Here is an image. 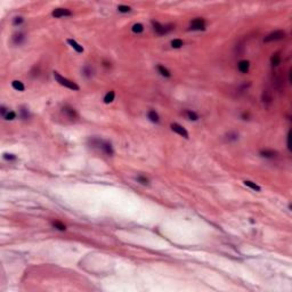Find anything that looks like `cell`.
Instances as JSON below:
<instances>
[{"instance_id": "obj_17", "label": "cell", "mask_w": 292, "mask_h": 292, "mask_svg": "<svg viewBox=\"0 0 292 292\" xmlns=\"http://www.w3.org/2000/svg\"><path fill=\"white\" fill-rule=\"evenodd\" d=\"M271 63L273 66H277L280 63H281V55L279 54V52H276V54H274L273 56H271Z\"/></svg>"}, {"instance_id": "obj_13", "label": "cell", "mask_w": 292, "mask_h": 292, "mask_svg": "<svg viewBox=\"0 0 292 292\" xmlns=\"http://www.w3.org/2000/svg\"><path fill=\"white\" fill-rule=\"evenodd\" d=\"M157 71H159V73H160L161 75H163V77H166V78H170V77H171L170 71L168 70L167 67H164L163 65H157Z\"/></svg>"}, {"instance_id": "obj_5", "label": "cell", "mask_w": 292, "mask_h": 292, "mask_svg": "<svg viewBox=\"0 0 292 292\" xmlns=\"http://www.w3.org/2000/svg\"><path fill=\"white\" fill-rule=\"evenodd\" d=\"M103 152H104L106 155H108V157H112L113 155V153H114V151H113V147H112V144L111 143H108V142H103V140H101V143H99V146H98Z\"/></svg>"}, {"instance_id": "obj_27", "label": "cell", "mask_w": 292, "mask_h": 292, "mask_svg": "<svg viewBox=\"0 0 292 292\" xmlns=\"http://www.w3.org/2000/svg\"><path fill=\"white\" fill-rule=\"evenodd\" d=\"M15 118H16V113H15L14 111H8V113H7L6 116H5V119H6V120H8V121L14 120Z\"/></svg>"}, {"instance_id": "obj_22", "label": "cell", "mask_w": 292, "mask_h": 292, "mask_svg": "<svg viewBox=\"0 0 292 292\" xmlns=\"http://www.w3.org/2000/svg\"><path fill=\"white\" fill-rule=\"evenodd\" d=\"M131 30H133L134 33H142V32L144 31V26H143V24H140V23H136V24L133 25Z\"/></svg>"}, {"instance_id": "obj_25", "label": "cell", "mask_w": 292, "mask_h": 292, "mask_svg": "<svg viewBox=\"0 0 292 292\" xmlns=\"http://www.w3.org/2000/svg\"><path fill=\"white\" fill-rule=\"evenodd\" d=\"M82 73H84V77L91 78V75H93V69H91L90 66H84V70H82Z\"/></svg>"}, {"instance_id": "obj_18", "label": "cell", "mask_w": 292, "mask_h": 292, "mask_svg": "<svg viewBox=\"0 0 292 292\" xmlns=\"http://www.w3.org/2000/svg\"><path fill=\"white\" fill-rule=\"evenodd\" d=\"M244 185L248 186V187H250L251 189H253V191H257V192H260V189H261L256 183H253V181H251V180H244Z\"/></svg>"}, {"instance_id": "obj_4", "label": "cell", "mask_w": 292, "mask_h": 292, "mask_svg": "<svg viewBox=\"0 0 292 292\" xmlns=\"http://www.w3.org/2000/svg\"><path fill=\"white\" fill-rule=\"evenodd\" d=\"M285 37V32L282 31V30H277V31H274L269 33L265 39L264 41L265 42H271V41H276V40H281Z\"/></svg>"}, {"instance_id": "obj_16", "label": "cell", "mask_w": 292, "mask_h": 292, "mask_svg": "<svg viewBox=\"0 0 292 292\" xmlns=\"http://www.w3.org/2000/svg\"><path fill=\"white\" fill-rule=\"evenodd\" d=\"M114 97H115V93L113 90H111V91H108L107 94L105 95L104 97V103L105 104H110V103H112L113 101H114Z\"/></svg>"}, {"instance_id": "obj_32", "label": "cell", "mask_w": 292, "mask_h": 292, "mask_svg": "<svg viewBox=\"0 0 292 292\" xmlns=\"http://www.w3.org/2000/svg\"><path fill=\"white\" fill-rule=\"evenodd\" d=\"M4 157L6 160H16V157L14 154H4Z\"/></svg>"}, {"instance_id": "obj_3", "label": "cell", "mask_w": 292, "mask_h": 292, "mask_svg": "<svg viewBox=\"0 0 292 292\" xmlns=\"http://www.w3.org/2000/svg\"><path fill=\"white\" fill-rule=\"evenodd\" d=\"M189 29L193 30V31H201V30H204V29H206V21H204L203 18H201V17L194 18L193 21L191 22Z\"/></svg>"}, {"instance_id": "obj_24", "label": "cell", "mask_w": 292, "mask_h": 292, "mask_svg": "<svg viewBox=\"0 0 292 292\" xmlns=\"http://www.w3.org/2000/svg\"><path fill=\"white\" fill-rule=\"evenodd\" d=\"M183 45H184V42L180 39H174L171 41V47L172 48H180V47H183Z\"/></svg>"}, {"instance_id": "obj_1", "label": "cell", "mask_w": 292, "mask_h": 292, "mask_svg": "<svg viewBox=\"0 0 292 292\" xmlns=\"http://www.w3.org/2000/svg\"><path fill=\"white\" fill-rule=\"evenodd\" d=\"M54 78L56 79V81L61 84V86H64V87H66V88H69V89H71V90H79V89H80L79 86L75 84V82H73L71 80H69V79L62 77L58 72H54Z\"/></svg>"}, {"instance_id": "obj_34", "label": "cell", "mask_w": 292, "mask_h": 292, "mask_svg": "<svg viewBox=\"0 0 292 292\" xmlns=\"http://www.w3.org/2000/svg\"><path fill=\"white\" fill-rule=\"evenodd\" d=\"M242 118H243L244 120H247V119L249 118V113H243V114H242Z\"/></svg>"}, {"instance_id": "obj_8", "label": "cell", "mask_w": 292, "mask_h": 292, "mask_svg": "<svg viewBox=\"0 0 292 292\" xmlns=\"http://www.w3.org/2000/svg\"><path fill=\"white\" fill-rule=\"evenodd\" d=\"M52 15L56 18H60V17H64V16H71L72 11L66 9V8H56L55 11H52Z\"/></svg>"}, {"instance_id": "obj_12", "label": "cell", "mask_w": 292, "mask_h": 292, "mask_svg": "<svg viewBox=\"0 0 292 292\" xmlns=\"http://www.w3.org/2000/svg\"><path fill=\"white\" fill-rule=\"evenodd\" d=\"M261 99H262V102H264V104L268 105L271 103V101H273V97H271V94L268 91V90H265L264 93H262V97H261Z\"/></svg>"}, {"instance_id": "obj_21", "label": "cell", "mask_w": 292, "mask_h": 292, "mask_svg": "<svg viewBox=\"0 0 292 292\" xmlns=\"http://www.w3.org/2000/svg\"><path fill=\"white\" fill-rule=\"evenodd\" d=\"M20 113H21V118L23 120H28V119L30 118V112H29V110H28L26 107H24V106H22L21 107Z\"/></svg>"}, {"instance_id": "obj_33", "label": "cell", "mask_w": 292, "mask_h": 292, "mask_svg": "<svg viewBox=\"0 0 292 292\" xmlns=\"http://www.w3.org/2000/svg\"><path fill=\"white\" fill-rule=\"evenodd\" d=\"M8 111H9V110H8ZM8 111H7V108H6L5 106H2V107H1V114H2V116H4V118H5V116H6V114L8 113Z\"/></svg>"}, {"instance_id": "obj_30", "label": "cell", "mask_w": 292, "mask_h": 292, "mask_svg": "<svg viewBox=\"0 0 292 292\" xmlns=\"http://www.w3.org/2000/svg\"><path fill=\"white\" fill-rule=\"evenodd\" d=\"M22 23H23V17H21V16H16V17L14 18V21H13V24H14V25H20Z\"/></svg>"}, {"instance_id": "obj_7", "label": "cell", "mask_w": 292, "mask_h": 292, "mask_svg": "<svg viewBox=\"0 0 292 292\" xmlns=\"http://www.w3.org/2000/svg\"><path fill=\"white\" fill-rule=\"evenodd\" d=\"M63 113L66 115L70 120H74V119H77V118H78V113H77V111L73 108L72 106H69V105H65V106L63 107Z\"/></svg>"}, {"instance_id": "obj_9", "label": "cell", "mask_w": 292, "mask_h": 292, "mask_svg": "<svg viewBox=\"0 0 292 292\" xmlns=\"http://www.w3.org/2000/svg\"><path fill=\"white\" fill-rule=\"evenodd\" d=\"M237 69H239L240 72L248 73L249 72V69H250V63H249V61H240L239 64H237Z\"/></svg>"}, {"instance_id": "obj_20", "label": "cell", "mask_w": 292, "mask_h": 292, "mask_svg": "<svg viewBox=\"0 0 292 292\" xmlns=\"http://www.w3.org/2000/svg\"><path fill=\"white\" fill-rule=\"evenodd\" d=\"M52 227H54V228H56V230H66V226H65L63 223L58 221V220L52 221Z\"/></svg>"}, {"instance_id": "obj_11", "label": "cell", "mask_w": 292, "mask_h": 292, "mask_svg": "<svg viewBox=\"0 0 292 292\" xmlns=\"http://www.w3.org/2000/svg\"><path fill=\"white\" fill-rule=\"evenodd\" d=\"M67 43H69L77 52H84V47L80 46L75 40H73V39H67Z\"/></svg>"}, {"instance_id": "obj_10", "label": "cell", "mask_w": 292, "mask_h": 292, "mask_svg": "<svg viewBox=\"0 0 292 292\" xmlns=\"http://www.w3.org/2000/svg\"><path fill=\"white\" fill-rule=\"evenodd\" d=\"M260 155L266 159H274L277 157V152L274 150H262L260 152Z\"/></svg>"}, {"instance_id": "obj_14", "label": "cell", "mask_w": 292, "mask_h": 292, "mask_svg": "<svg viewBox=\"0 0 292 292\" xmlns=\"http://www.w3.org/2000/svg\"><path fill=\"white\" fill-rule=\"evenodd\" d=\"M24 39H25V37H24L23 33H16V34H14V37H13V42H14L15 45H21L22 42L24 41Z\"/></svg>"}, {"instance_id": "obj_15", "label": "cell", "mask_w": 292, "mask_h": 292, "mask_svg": "<svg viewBox=\"0 0 292 292\" xmlns=\"http://www.w3.org/2000/svg\"><path fill=\"white\" fill-rule=\"evenodd\" d=\"M148 119L152 121V122H154V123H157L159 121H160V118H159V114H157L155 111H153V110H151L150 112H148Z\"/></svg>"}, {"instance_id": "obj_29", "label": "cell", "mask_w": 292, "mask_h": 292, "mask_svg": "<svg viewBox=\"0 0 292 292\" xmlns=\"http://www.w3.org/2000/svg\"><path fill=\"white\" fill-rule=\"evenodd\" d=\"M239 138V135L236 133H228L227 134V139L228 140H236Z\"/></svg>"}, {"instance_id": "obj_28", "label": "cell", "mask_w": 292, "mask_h": 292, "mask_svg": "<svg viewBox=\"0 0 292 292\" xmlns=\"http://www.w3.org/2000/svg\"><path fill=\"white\" fill-rule=\"evenodd\" d=\"M137 181L138 183H140L142 185H148V179L144 176H138L137 177Z\"/></svg>"}, {"instance_id": "obj_23", "label": "cell", "mask_w": 292, "mask_h": 292, "mask_svg": "<svg viewBox=\"0 0 292 292\" xmlns=\"http://www.w3.org/2000/svg\"><path fill=\"white\" fill-rule=\"evenodd\" d=\"M185 114H186L188 120H192V121H196L198 119V115L195 112H193V111H186Z\"/></svg>"}, {"instance_id": "obj_19", "label": "cell", "mask_w": 292, "mask_h": 292, "mask_svg": "<svg viewBox=\"0 0 292 292\" xmlns=\"http://www.w3.org/2000/svg\"><path fill=\"white\" fill-rule=\"evenodd\" d=\"M11 86H13V88H14L15 90H18V91H23V90L25 89L24 84H22L21 81H17V80H14V81L11 82Z\"/></svg>"}, {"instance_id": "obj_26", "label": "cell", "mask_w": 292, "mask_h": 292, "mask_svg": "<svg viewBox=\"0 0 292 292\" xmlns=\"http://www.w3.org/2000/svg\"><path fill=\"white\" fill-rule=\"evenodd\" d=\"M118 11H120V13H129V11H131V8H130L129 6H125V5H120V6L118 7Z\"/></svg>"}, {"instance_id": "obj_6", "label": "cell", "mask_w": 292, "mask_h": 292, "mask_svg": "<svg viewBox=\"0 0 292 292\" xmlns=\"http://www.w3.org/2000/svg\"><path fill=\"white\" fill-rule=\"evenodd\" d=\"M170 127H171V130H172V131H175V133H177L178 135L183 136L184 138H188L187 130H186L183 125H180L179 123H172Z\"/></svg>"}, {"instance_id": "obj_31", "label": "cell", "mask_w": 292, "mask_h": 292, "mask_svg": "<svg viewBox=\"0 0 292 292\" xmlns=\"http://www.w3.org/2000/svg\"><path fill=\"white\" fill-rule=\"evenodd\" d=\"M290 138H291V131L288 133V136H286V144H288V150L291 151V144H290Z\"/></svg>"}, {"instance_id": "obj_2", "label": "cell", "mask_w": 292, "mask_h": 292, "mask_svg": "<svg viewBox=\"0 0 292 292\" xmlns=\"http://www.w3.org/2000/svg\"><path fill=\"white\" fill-rule=\"evenodd\" d=\"M152 25H153L154 31L157 32L159 35L167 34V33H169L171 30H174V25H171V24H169V25H162V24H160V23L157 21H152Z\"/></svg>"}]
</instances>
